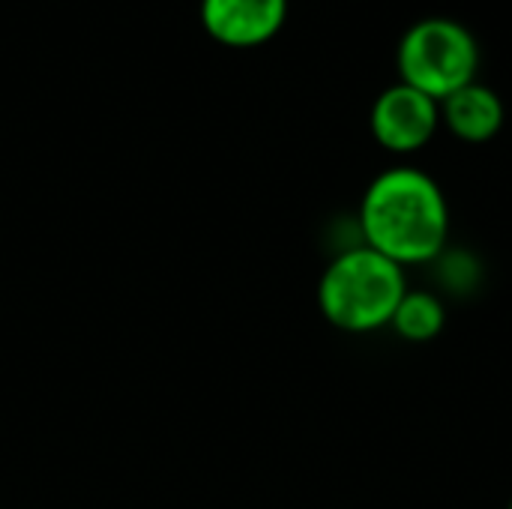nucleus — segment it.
<instances>
[{
    "instance_id": "nucleus-1",
    "label": "nucleus",
    "mask_w": 512,
    "mask_h": 509,
    "mask_svg": "<svg viewBox=\"0 0 512 509\" xmlns=\"http://www.w3.org/2000/svg\"><path fill=\"white\" fill-rule=\"evenodd\" d=\"M450 201L441 183L414 165L381 171L363 192L357 210L360 243L399 267L435 264L450 243Z\"/></svg>"
},
{
    "instance_id": "nucleus-2",
    "label": "nucleus",
    "mask_w": 512,
    "mask_h": 509,
    "mask_svg": "<svg viewBox=\"0 0 512 509\" xmlns=\"http://www.w3.org/2000/svg\"><path fill=\"white\" fill-rule=\"evenodd\" d=\"M408 288L405 267L366 243H357L324 267L318 279V309L330 327L351 336H369L390 327Z\"/></svg>"
},
{
    "instance_id": "nucleus-3",
    "label": "nucleus",
    "mask_w": 512,
    "mask_h": 509,
    "mask_svg": "<svg viewBox=\"0 0 512 509\" xmlns=\"http://www.w3.org/2000/svg\"><path fill=\"white\" fill-rule=\"evenodd\" d=\"M396 66L402 84L444 102L450 93L477 81L480 45L462 21L429 15L411 24L399 39Z\"/></svg>"
},
{
    "instance_id": "nucleus-4",
    "label": "nucleus",
    "mask_w": 512,
    "mask_h": 509,
    "mask_svg": "<svg viewBox=\"0 0 512 509\" xmlns=\"http://www.w3.org/2000/svg\"><path fill=\"white\" fill-rule=\"evenodd\" d=\"M438 126H441V102L402 81L381 90L369 111L372 138L387 153L396 156H411L423 150L435 138Z\"/></svg>"
},
{
    "instance_id": "nucleus-5",
    "label": "nucleus",
    "mask_w": 512,
    "mask_h": 509,
    "mask_svg": "<svg viewBox=\"0 0 512 509\" xmlns=\"http://www.w3.org/2000/svg\"><path fill=\"white\" fill-rule=\"evenodd\" d=\"M288 0H201L207 36L225 48H258L285 27Z\"/></svg>"
},
{
    "instance_id": "nucleus-6",
    "label": "nucleus",
    "mask_w": 512,
    "mask_h": 509,
    "mask_svg": "<svg viewBox=\"0 0 512 509\" xmlns=\"http://www.w3.org/2000/svg\"><path fill=\"white\" fill-rule=\"evenodd\" d=\"M441 123L465 144H486L504 126V102L492 87L471 81L441 102Z\"/></svg>"
},
{
    "instance_id": "nucleus-7",
    "label": "nucleus",
    "mask_w": 512,
    "mask_h": 509,
    "mask_svg": "<svg viewBox=\"0 0 512 509\" xmlns=\"http://www.w3.org/2000/svg\"><path fill=\"white\" fill-rule=\"evenodd\" d=\"M444 327H447L444 297H438L435 291H417V288L405 291L390 321V330L408 345H429L444 333Z\"/></svg>"
},
{
    "instance_id": "nucleus-8",
    "label": "nucleus",
    "mask_w": 512,
    "mask_h": 509,
    "mask_svg": "<svg viewBox=\"0 0 512 509\" xmlns=\"http://www.w3.org/2000/svg\"><path fill=\"white\" fill-rule=\"evenodd\" d=\"M507 509H512V501H510V504H507Z\"/></svg>"
}]
</instances>
